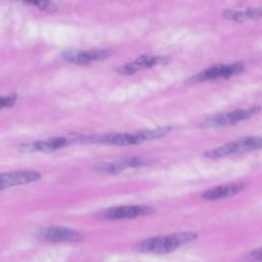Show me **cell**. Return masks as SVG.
<instances>
[{
  "mask_svg": "<svg viewBox=\"0 0 262 262\" xmlns=\"http://www.w3.org/2000/svg\"><path fill=\"white\" fill-rule=\"evenodd\" d=\"M196 237L198 234L191 231L176 232L168 235L154 236L138 243L134 247V250L140 253L168 254L175 251L177 248L192 242Z\"/></svg>",
  "mask_w": 262,
  "mask_h": 262,
  "instance_id": "cell-1",
  "label": "cell"
},
{
  "mask_svg": "<svg viewBox=\"0 0 262 262\" xmlns=\"http://www.w3.org/2000/svg\"><path fill=\"white\" fill-rule=\"evenodd\" d=\"M262 148V137H246L232 142L225 143L216 148L209 149L205 152V156L210 159H219L225 156L238 155L252 150Z\"/></svg>",
  "mask_w": 262,
  "mask_h": 262,
  "instance_id": "cell-2",
  "label": "cell"
},
{
  "mask_svg": "<svg viewBox=\"0 0 262 262\" xmlns=\"http://www.w3.org/2000/svg\"><path fill=\"white\" fill-rule=\"evenodd\" d=\"M260 111H261V107L259 105L251 106L248 108L234 110L229 113L219 114V115L213 116L211 118H208L203 122L202 126H204V127H222V126L234 125L241 121L248 120V119L254 117Z\"/></svg>",
  "mask_w": 262,
  "mask_h": 262,
  "instance_id": "cell-3",
  "label": "cell"
},
{
  "mask_svg": "<svg viewBox=\"0 0 262 262\" xmlns=\"http://www.w3.org/2000/svg\"><path fill=\"white\" fill-rule=\"evenodd\" d=\"M155 213V209L148 206H120L103 210L97 214L100 219L121 220L147 216Z\"/></svg>",
  "mask_w": 262,
  "mask_h": 262,
  "instance_id": "cell-4",
  "label": "cell"
},
{
  "mask_svg": "<svg viewBox=\"0 0 262 262\" xmlns=\"http://www.w3.org/2000/svg\"><path fill=\"white\" fill-rule=\"evenodd\" d=\"M245 70V64L243 62H234L230 64H214L205 71L199 73L198 75L190 78V82H203L208 80L225 79L232 77L242 73Z\"/></svg>",
  "mask_w": 262,
  "mask_h": 262,
  "instance_id": "cell-5",
  "label": "cell"
},
{
  "mask_svg": "<svg viewBox=\"0 0 262 262\" xmlns=\"http://www.w3.org/2000/svg\"><path fill=\"white\" fill-rule=\"evenodd\" d=\"M113 54L111 49H91L87 51L69 49L62 53L63 58L75 64H88L94 60H103Z\"/></svg>",
  "mask_w": 262,
  "mask_h": 262,
  "instance_id": "cell-6",
  "label": "cell"
},
{
  "mask_svg": "<svg viewBox=\"0 0 262 262\" xmlns=\"http://www.w3.org/2000/svg\"><path fill=\"white\" fill-rule=\"evenodd\" d=\"M77 138L73 137H54L48 140H40L34 141L31 143H26L19 146V150L25 152H33V151H41V152H51L56 149L62 148L70 143L76 141Z\"/></svg>",
  "mask_w": 262,
  "mask_h": 262,
  "instance_id": "cell-7",
  "label": "cell"
},
{
  "mask_svg": "<svg viewBox=\"0 0 262 262\" xmlns=\"http://www.w3.org/2000/svg\"><path fill=\"white\" fill-rule=\"evenodd\" d=\"M41 174L37 171H13L0 174V190L10 186L23 185L38 181Z\"/></svg>",
  "mask_w": 262,
  "mask_h": 262,
  "instance_id": "cell-8",
  "label": "cell"
},
{
  "mask_svg": "<svg viewBox=\"0 0 262 262\" xmlns=\"http://www.w3.org/2000/svg\"><path fill=\"white\" fill-rule=\"evenodd\" d=\"M41 235L43 238L54 242V243H61V242H80L83 238V235L72 228L62 227V226H50L46 227L41 231Z\"/></svg>",
  "mask_w": 262,
  "mask_h": 262,
  "instance_id": "cell-9",
  "label": "cell"
},
{
  "mask_svg": "<svg viewBox=\"0 0 262 262\" xmlns=\"http://www.w3.org/2000/svg\"><path fill=\"white\" fill-rule=\"evenodd\" d=\"M246 187H247L246 182L227 183V184L215 186L206 190L205 192L202 193V198L207 201H216V200L226 199L239 193L241 191L245 190Z\"/></svg>",
  "mask_w": 262,
  "mask_h": 262,
  "instance_id": "cell-10",
  "label": "cell"
},
{
  "mask_svg": "<svg viewBox=\"0 0 262 262\" xmlns=\"http://www.w3.org/2000/svg\"><path fill=\"white\" fill-rule=\"evenodd\" d=\"M168 61L167 57L155 56V55H141L134 61L126 63L118 69V72L123 75H132L138 71L152 68L157 64H163Z\"/></svg>",
  "mask_w": 262,
  "mask_h": 262,
  "instance_id": "cell-11",
  "label": "cell"
},
{
  "mask_svg": "<svg viewBox=\"0 0 262 262\" xmlns=\"http://www.w3.org/2000/svg\"><path fill=\"white\" fill-rule=\"evenodd\" d=\"M223 15L224 17L235 21L256 19L262 17V6L247 7L244 9H227L224 11Z\"/></svg>",
  "mask_w": 262,
  "mask_h": 262,
  "instance_id": "cell-12",
  "label": "cell"
},
{
  "mask_svg": "<svg viewBox=\"0 0 262 262\" xmlns=\"http://www.w3.org/2000/svg\"><path fill=\"white\" fill-rule=\"evenodd\" d=\"M99 172H104L107 174H119L126 168H128L125 160L121 162H102L98 163L93 167Z\"/></svg>",
  "mask_w": 262,
  "mask_h": 262,
  "instance_id": "cell-13",
  "label": "cell"
},
{
  "mask_svg": "<svg viewBox=\"0 0 262 262\" xmlns=\"http://www.w3.org/2000/svg\"><path fill=\"white\" fill-rule=\"evenodd\" d=\"M27 4L29 5H34L36 7H39L42 10H46V11H55L56 10V6L48 1H34V2H27Z\"/></svg>",
  "mask_w": 262,
  "mask_h": 262,
  "instance_id": "cell-14",
  "label": "cell"
},
{
  "mask_svg": "<svg viewBox=\"0 0 262 262\" xmlns=\"http://www.w3.org/2000/svg\"><path fill=\"white\" fill-rule=\"evenodd\" d=\"M16 101V96L14 94L7 96H0V110L4 107H11Z\"/></svg>",
  "mask_w": 262,
  "mask_h": 262,
  "instance_id": "cell-15",
  "label": "cell"
},
{
  "mask_svg": "<svg viewBox=\"0 0 262 262\" xmlns=\"http://www.w3.org/2000/svg\"><path fill=\"white\" fill-rule=\"evenodd\" d=\"M248 262H262V248H258L254 251H252L248 257Z\"/></svg>",
  "mask_w": 262,
  "mask_h": 262,
  "instance_id": "cell-16",
  "label": "cell"
}]
</instances>
